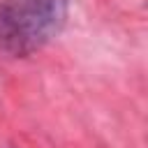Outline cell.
Masks as SVG:
<instances>
[{"mask_svg":"<svg viewBox=\"0 0 148 148\" xmlns=\"http://www.w3.org/2000/svg\"><path fill=\"white\" fill-rule=\"evenodd\" d=\"M69 16V0H0V53L25 58L56 39Z\"/></svg>","mask_w":148,"mask_h":148,"instance_id":"6da1fadb","label":"cell"}]
</instances>
